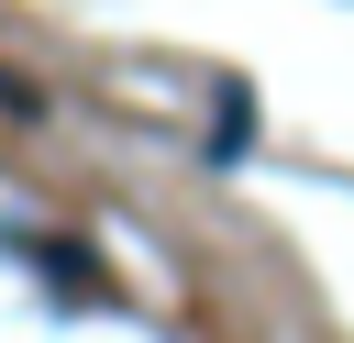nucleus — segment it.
Listing matches in <instances>:
<instances>
[{"label": "nucleus", "mask_w": 354, "mask_h": 343, "mask_svg": "<svg viewBox=\"0 0 354 343\" xmlns=\"http://www.w3.org/2000/svg\"><path fill=\"white\" fill-rule=\"evenodd\" d=\"M210 155H221V166L254 155V89H243V77H221V100H210Z\"/></svg>", "instance_id": "nucleus-1"}, {"label": "nucleus", "mask_w": 354, "mask_h": 343, "mask_svg": "<svg viewBox=\"0 0 354 343\" xmlns=\"http://www.w3.org/2000/svg\"><path fill=\"white\" fill-rule=\"evenodd\" d=\"M22 254H33V266H44V277H55V288H77V299H88V288H100V266H88V254H77V243H55V232H22Z\"/></svg>", "instance_id": "nucleus-2"}, {"label": "nucleus", "mask_w": 354, "mask_h": 343, "mask_svg": "<svg viewBox=\"0 0 354 343\" xmlns=\"http://www.w3.org/2000/svg\"><path fill=\"white\" fill-rule=\"evenodd\" d=\"M0 111H22V122H33V111H44V89H22V77L0 66Z\"/></svg>", "instance_id": "nucleus-3"}]
</instances>
